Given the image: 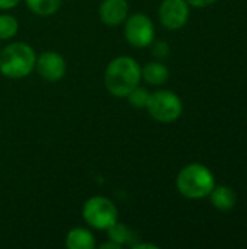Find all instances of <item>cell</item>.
Here are the masks:
<instances>
[{
  "mask_svg": "<svg viewBox=\"0 0 247 249\" xmlns=\"http://www.w3.org/2000/svg\"><path fill=\"white\" fill-rule=\"evenodd\" d=\"M103 82L111 95L127 98V95L141 82V66L132 57H115L106 66Z\"/></svg>",
  "mask_w": 247,
  "mask_h": 249,
  "instance_id": "1",
  "label": "cell"
},
{
  "mask_svg": "<svg viewBox=\"0 0 247 249\" xmlns=\"http://www.w3.org/2000/svg\"><path fill=\"white\" fill-rule=\"evenodd\" d=\"M36 54L29 44L12 42L0 51V73L7 79H23L35 70Z\"/></svg>",
  "mask_w": 247,
  "mask_h": 249,
  "instance_id": "2",
  "label": "cell"
},
{
  "mask_svg": "<svg viewBox=\"0 0 247 249\" xmlns=\"http://www.w3.org/2000/svg\"><path fill=\"white\" fill-rule=\"evenodd\" d=\"M176 187L183 197L197 200L210 196L215 187V181L207 166L201 163H189L178 174Z\"/></svg>",
  "mask_w": 247,
  "mask_h": 249,
  "instance_id": "3",
  "label": "cell"
},
{
  "mask_svg": "<svg viewBox=\"0 0 247 249\" xmlns=\"http://www.w3.org/2000/svg\"><path fill=\"white\" fill-rule=\"evenodd\" d=\"M82 216L90 228L106 231L118 220V207L108 197L93 196L83 204Z\"/></svg>",
  "mask_w": 247,
  "mask_h": 249,
  "instance_id": "4",
  "label": "cell"
},
{
  "mask_svg": "<svg viewBox=\"0 0 247 249\" xmlns=\"http://www.w3.org/2000/svg\"><path fill=\"white\" fill-rule=\"evenodd\" d=\"M150 117L159 123L169 124L176 121L182 115V101L172 90H156L150 93L147 107Z\"/></svg>",
  "mask_w": 247,
  "mask_h": 249,
  "instance_id": "5",
  "label": "cell"
},
{
  "mask_svg": "<svg viewBox=\"0 0 247 249\" xmlns=\"http://www.w3.org/2000/svg\"><path fill=\"white\" fill-rule=\"evenodd\" d=\"M124 36L135 48H146L154 41V23L144 13H134L124 22Z\"/></svg>",
  "mask_w": 247,
  "mask_h": 249,
  "instance_id": "6",
  "label": "cell"
},
{
  "mask_svg": "<svg viewBox=\"0 0 247 249\" xmlns=\"http://www.w3.org/2000/svg\"><path fill=\"white\" fill-rule=\"evenodd\" d=\"M159 19L166 29H181L189 19V4L186 0H163L159 7Z\"/></svg>",
  "mask_w": 247,
  "mask_h": 249,
  "instance_id": "7",
  "label": "cell"
},
{
  "mask_svg": "<svg viewBox=\"0 0 247 249\" xmlns=\"http://www.w3.org/2000/svg\"><path fill=\"white\" fill-rule=\"evenodd\" d=\"M35 70L47 82H58L64 77L67 71L66 60L61 54L55 51H44L36 57Z\"/></svg>",
  "mask_w": 247,
  "mask_h": 249,
  "instance_id": "8",
  "label": "cell"
},
{
  "mask_svg": "<svg viewBox=\"0 0 247 249\" xmlns=\"http://www.w3.org/2000/svg\"><path fill=\"white\" fill-rule=\"evenodd\" d=\"M130 4L127 0H103L99 6V18L106 26H118L128 18Z\"/></svg>",
  "mask_w": 247,
  "mask_h": 249,
  "instance_id": "9",
  "label": "cell"
},
{
  "mask_svg": "<svg viewBox=\"0 0 247 249\" xmlns=\"http://www.w3.org/2000/svg\"><path fill=\"white\" fill-rule=\"evenodd\" d=\"M95 247H96L95 236L86 228H73L66 235V248L93 249Z\"/></svg>",
  "mask_w": 247,
  "mask_h": 249,
  "instance_id": "10",
  "label": "cell"
},
{
  "mask_svg": "<svg viewBox=\"0 0 247 249\" xmlns=\"http://www.w3.org/2000/svg\"><path fill=\"white\" fill-rule=\"evenodd\" d=\"M141 79L148 85H163L169 79V69L160 61H150L141 67Z\"/></svg>",
  "mask_w": 247,
  "mask_h": 249,
  "instance_id": "11",
  "label": "cell"
},
{
  "mask_svg": "<svg viewBox=\"0 0 247 249\" xmlns=\"http://www.w3.org/2000/svg\"><path fill=\"white\" fill-rule=\"evenodd\" d=\"M210 196H211L213 206L221 212H229L236 206V194L229 187H224V185L214 187Z\"/></svg>",
  "mask_w": 247,
  "mask_h": 249,
  "instance_id": "12",
  "label": "cell"
},
{
  "mask_svg": "<svg viewBox=\"0 0 247 249\" xmlns=\"http://www.w3.org/2000/svg\"><path fill=\"white\" fill-rule=\"evenodd\" d=\"M108 232V238L109 241L115 242L116 245H119L121 248L125 245H132V239H134V232L121 222H115L111 228L106 229Z\"/></svg>",
  "mask_w": 247,
  "mask_h": 249,
  "instance_id": "13",
  "label": "cell"
},
{
  "mask_svg": "<svg viewBox=\"0 0 247 249\" xmlns=\"http://www.w3.org/2000/svg\"><path fill=\"white\" fill-rule=\"evenodd\" d=\"M25 3L32 13L38 16H51L60 9L63 0H25Z\"/></svg>",
  "mask_w": 247,
  "mask_h": 249,
  "instance_id": "14",
  "label": "cell"
},
{
  "mask_svg": "<svg viewBox=\"0 0 247 249\" xmlns=\"http://www.w3.org/2000/svg\"><path fill=\"white\" fill-rule=\"evenodd\" d=\"M19 31V22L15 16L9 13L0 15V39H12Z\"/></svg>",
  "mask_w": 247,
  "mask_h": 249,
  "instance_id": "15",
  "label": "cell"
},
{
  "mask_svg": "<svg viewBox=\"0 0 247 249\" xmlns=\"http://www.w3.org/2000/svg\"><path fill=\"white\" fill-rule=\"evenodd\" d=\"M148 98H150V92H148L146 88H141L140 85L135 86V88L127 95V101L130 102V105H132L134 108H138V109L147 107Z\"/></svg>",
  "mask_w": 247,
  "mask_h": 249,
  "instance_id": "16",
  "label": "cell"
},
{
  "mask_svg": "<svg viewBox=\"0 0 247 249\" xmlns=\"http://www.w3.org/2000/svg\"><path fill=\"white\" fill-rule=\"evenodd\" d=\"M150 47H151V55L156 57L157 60L167 58L169 54H170V47H169V44L166 41H162V39L153 41L150 44Z\"/></svg>",
  "mask_w": 247,
  "mask_h": 249,
  "instance_id": "17",
  "label": "cell"
},
{
  "mask_svg": "<svg viewBox=\"0 0 247 249\" xmlns=\"http://www.w3.org/2000/svg\"><path fill=\"white\" fill-rule=\"evenodd\" d=\"M22 0H0V10H10L15 9Z\"/></svg>",
  "mask_w": 247,
  "mask_h": 249,
  "instance_id": "18",
  "label": "cell"
},
{
  "mask_svg": "<svg viewBox=\"0 0 247 249\" xmlns=\"http://www.w3.org/2000/svg\"><path fill=\"white\" fill-rule=\"evenodd\" d=\"M214 1H217V0H186V3L194 7H207V6L213 4Z\"/></svg>",
  "mask_w": 247,
  "mask_h": 249,
  "instance_id": "19",
  "label": "cell"
},
{
  "mask_svg": "<svg viewBox=\"0 0 247 249\" xmlns=\"http://www.w3.org/2000/svg\"><path fill=\"white\" fill-rule=\"evenodd\" d=\"M134 249H157L159 247L154 245V244H143V242H138V244H134L132 245Z\"/></svg>",
  "mask_w": 247,
  "mask_h": 249,
  "instance_id": "20",
  "label": "cell"
},
{
  "mask_svg": "<svg viewBox=\"0 0 247 249\" xmlns=\"http://www.w3.org/2000/svg\"><path fill=\"white\" fill-rule=\"evenodd\" d=\"M99 248L100 249H121V247H119V245H116L115 242L109 241V242H105V244H102Z\"/></svg>",
  "mask_w": 247,
  "mask_h": 249,
  "instance_id": "21",
  "label": "cell"
},
{
  "mask_svg": "<svg viewBox=\"0 0 247 249\" xmlns=\"http://www.w3.org/2000/svg\"><path fill=\"white\" fill-rule=\"evenodd\" d=\"M0 51H1V48H0Z\"/></svg>",
  "mask_w": 247,
  "mask_h": 249,
  "instance_id": "22",
  "label": "cell"
}]
</instances>
